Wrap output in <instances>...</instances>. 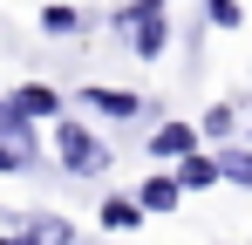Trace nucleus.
<instances>
[{
  "mask_svg": "<svg viewBox=\"0 0 252 245\" xmlns=\"http://www.w3.org/2000/svg\"><path fill=\"white\" fill-rule=\"evenodd\" d=\"M102 232H143V211L129 198H102Z\"/></svg>",
  "mask_w": 252,
  "mask_h": 245,
  "instance_id": "obj_11",
  "label": "nucleus"
},
{
  "mask_svg": "<svg viewBox=\"0 0 252 245\" xmlns=\"http://www.w3.org/2000/svg\"><path fill=\"white\" fill-rule=\"evenodd\" d=\"M205 143H239V102H211L205 122H191Z\"/></svg>",
  "mask_w": 252,
  "mask_h": 245,
  "instance_id": "obj_9",
  "label": "nucleus"
},
{
  "mask_svg": "<svg viewBox=\"0 0 252 245\" xmlns=\"http://www.w3.org/2000/svg\"><path fill=\"white\" fill-rule=\"evenodd\" d=\"M211 170H218V184L252 191V150H246V143H218V150H211Z\"/></svg>",
  "mask_w": 252,
  "mask_h": 245,
  "instance_id": "obj_6",
  "label": "nucleus"
},
{
  "mask_svg": "<svg viewBox=\"0 0 252 245\" xmlns=\"http://www.w3.org/2000/svg\"><path fill=\"white\" fill-rule=\"evenodd\" d=\"M82 109H95V116H116V122H129V116H143V95H129V89H102V82H89V89H82Z\"/></svg>",
  "mask_w": 252,
  "mask_h": 245,
  "instance_id": "obj_4",
  "label": "nucleus"
},
{
  "mask_svg": "<svg viewBox=\"0 0 252 245\" xmlns=\"http://www.w3.org/2000/svg\"><path fill=\"white\" fill-rule=\"evenodd\" d=\"M205 21L211 28H239L246 14H239V0H205Z\"/></svg>",
  "mask_w": 252,
  "mask_h": 245,
  "instance_id": "obj_13",
  "label": "nucleus"
},
{
  "mask_svg": "<svg viewBox=\"0 0 252 245\" xmlns=\"http://www.w3.org/2000/svg\"><path fill=\"white\" fill-rule=\"evenodd\" d=\"M170 184H177V191H211V184H218L211 150H184V157H177V170H170Z\"/></svg>",
  "mask_w": 252,
  "mask_h": 245,
  "instance_id": "obj_7",
  "label": "nucleus"
},
{
  "mask_svg": "<svg viewBox=\"0 0 252 245\" xmlns=\"http://www.w3.org/2000/svg\"><path fill=\"white\" fill-rule=\"evenodd\" d=\"M28 232H34L41 245H75V225H68V218H55V211H41V218H28Z\"/></svg>",
  "mask_w": 252,
  "mask_h": 245,
  "instance_id": "obj_12",
  "label": "nucleus"
},
{
  "mask_svg": "<svg viewBox=\"0 0 252 245\" xmlns=\"http://www.w3.org/2000/svg\"><path fill=\"white\" fill-rule=\"evenodd\" d=\"M184 150H198V129H191V122H157V129H150V157H184Z\"/></svg>",
  "mask_w": 252,
  "mask_h": 245,
  "instance_id": "obj_8",
  "label": "nucleus"
},
{
  "mask_svg": "<svg viewBox=\"0 0 252 245\" xmlns=\"http://www.w3.org/2000/svg\"><path fill=\"white\" fill-rule=\"evenodd\" d=\"M55 157H62V170L68 177H102L109 170V143L89 129V122H68V116H55Z\"/></svg>",
  "mask_w": 252,
  "mask_h": 245,
  "instance_id": "obj_1",
  "label": "nucleus"
},
{
  "mask_svg": "<svg viewBox=\"0 0 252 245\" xmlns=\"http://www.w3.org/2000/svg\"><path fill=\"white\" fill-rule=\"evenodd\" d=\"M170 0H129L123 14H116V28H123V41L143 55V61H157L170 48V14H164Z\"/></svg>",
  "mask_w": 252,
  "mask_h": 245,
  "instance_id": "obj_2",
  "label": "nucleus"
},
{
  "mask_svg": "<svg viewBox=\"0 0 252 245\" xmlns=\"http://www.w3.org/2000/svg\"><path fill=\"white\" fill-rule=\"evenodd\" d=\"M82 7H68V0H55V7H41V34H55V41H68V34H82Z\"/></svg>",
  "mask_w": 252,
  "mask_h": 245,
  "instance_id": "obj_10",
  "label": "nucleus"
},
{
  "mask_svg": "<svg viewBox=\"0 0 252 245\" xmlns=\"http://www.w3.org/2000/svg\"><path fill=\"white\" fill-rule=\"evenodd\" d=\"M0 245H41L34 232H0Z\"/></svg>",
  "mask_w": 252,
  "mask_h": 245,
  "instance_id": "obj_14",
  "label": "nucleus"
},
{
  "mask_svg": "<svg viewBox=\"0 0 252 245\" xmlns=\"http://www.w3.org/2000/svg\"><path fill=\"white\" fill-rule=\"evenodd\" d=\"M177 198H184V191L170 184V170H157V177H143V184L129 191V204H136L143 218H157V211H177Z\"/></svg>",
  "mask_w": 252,
  "mask_h": 245,
  "instance_id": "obj_5",
  "label": "nucleus"
},
{
  "mask_svg": "<svg viewBox=\"0 0 252 245\" xmlns=\"http://www.w3.org/2000/svg\"><path fill=\"white\" fill-rule=\"evenodd\" d=\"M0 95H7V109L21 122H55L62 116V95H55L48 82H21V89H0Z\"/></svg>",
  "mask_w": 252,
  "mask_h": 245,
  "instance_id": "obj_3",
  "label": "nucleus"
}]
</instances>
